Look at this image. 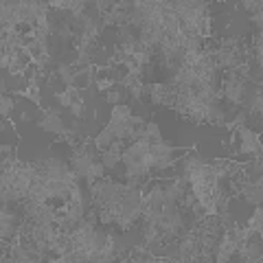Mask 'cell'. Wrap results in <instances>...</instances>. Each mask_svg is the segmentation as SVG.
I'll return each instance as SVG.
<instances>
[{
  "instance_id": "6",
  "label": "cell",
  "mask_w": 263,
  "mask_h": 263,
  "mask_svg": "<svg viewBox=\"0 0 263 263\" xmlns=\"http://www.w3.org/2000/svg\"><path fill=\"white\" fill-rule=\"evenodd\" d=\"M11 95L27 97L29 101L35 103L40 110H44V108H42V101H40V81H37V77H31V79H29V86H27V90H15V92H11Z\"/></svg>"
},
{
  "instance_id": "4",
  "label": "cell",
  "mask_w": 263,
  "mask_h": 263,
  "mask_svg": "<svg viewBox=\"0 0 263 263\" xmlns=\"http://www.w3.org/2000/svg\"><path fill=\"white\" fill-rule=\"evenodd\" d=\"M37 125L42 127L44 132H53V134H64L66 132V125H64V121H62V117L57 112H53V110H46V114L42 119L37 121Z\"/></svg>"
},
{
  "instance_id": "13",
  "label": "cell",
  "mask_w": 263,
  "mask_h": 263,
  "mask_svg": "<svg viewBox=\"0 0 263 263\" xmlns=\"http://www.w3.org/2000/svg\"><path fill=\"white\" fill-rule=\"evenodd\" d=\"M261 20H263V15H261V11L259 13H252V22L257 24V29H259V33H261Z\"/></svg>"
},
{
  "instance_id": "12",
  "label": "cell",
  "mask_w": 263,
  "mask_h": 263,
  "mask_svg": "<svg viewBox=\"0 0 263 263\" xmlns=\"http://www.w3.org/2000/svg\"><path fill=\"white\" fill-rule=\"evenodd\" d=\"M241 7H246L250 13H259L261 11V3L257 0V3H252V0H246V3H241Z\"/></svg>"
},
{
  "instance_id": "8",
  "label": "cell",
  "mask_w": 263,
  "mask_h": 263,
  "mask_svg": "<svg viewBox=\"0 0 263 263\" xmlns=\"http://www.w3.org/2000/svg\"><path fill=\"white\" fill-rule=\"evenodd\" d=\"M11 110H13V99H11V95H3V97H0V114H3V119H9Z\"/></svg>"
},
{
  "instance_id": "1",
  "label": "cell",
  "mask_w": 263,
  "mask_h": 263,
  "mask_svg": "<svg viewBox=\"0 0 263 263\" xmlns=\"http://www.w3.org/2000/svg\"><path fill=\"white\" fill-rule=\"evenodd\" d=\"M164 213V191L160 184H156L149 193L143 195V219L145 221H156L158 217H162Z\"/></svg>"
},
{
  "instance_id": "9",
  "label": "cell",
  "mask_w": 263,
  "mask_h": 263,
  "mask_svg": "<svg viewBox=\"0 0 263 263\" xmlns=\"http://www.w3.org/2000/svg\"><path fill=\"white\" fill-rule=\"evenodd\" d=\"M68 110L72 112V117H75V119H81V117H84V99L79 97V92L72 97V103H70V108H68Z\"/></svg>"
},
{
  "instance_id": "5",
  "label": "cell",
  "mask_w": 263,
  "mask_h": 263,
  "mask_svg": "<svg viewBox=\"0 0 263 263\" xmlns=\"http://www.w3.org/2000/svg\"><path fill=\"white\" fill-rule=\"evenodd\" d=\"M119 84L125 86L129 92H132V97L136 99V101H141V97H143V92H145V81H143L141 75H132V72H127V75L123 77V79H119Z\"/></svg>"
},
{
  "instance_id": "7",
  "label": "cell",
  "mask_w": 263,
  "mask_h": 263,
  "mask_svg": "<svg viewBox=\"0 0 263 263\" xmlns=\"http://www.w3.org/2000/svg\"><path fill=\"white\" fill-rule=\"evenodd\" d=\"M246 228H248L252 235L261 237V233H263V211H261V206H254V213H252V217L248 219Z\"/></svg>"
},
{
  "instance_id": "10",
  "label": "cell",
  "mask_w": 263,
  "mask_h": 263,
  "mask_svg": "<svg viewBox=\"0 0 263 263\" xmlns=\"http://www.w3.org/2000/svg\"><path fill=\"white\" fill-rule=\"evenodd\" d=\"M117 81H119V79H95V84H97L99 92H105V90L114 88V84H117Z\"/></svg>"
},
{
  "instance_id": "2",
  "label": "cell",
  "mask_w": 263,
  "mask_h": 263,
  "mask_svg": "<svg viewBox=\"0 0 263 263\" xmlns=\"http://www.w3.org/2000/svg\"><path fill=\"white\" fill-rule=\"evenodd\" d=\"M237 134H239V138H241V145H239V154H252V156H257V158H261V138H259V134L257 132H252V129H248L246 125H239L237 127Z\"/></svg>"
},
{
  "instance_id": "11",
  "label": "cell",
  "mask_w": 263,
  "mask_h": 263,
  "mask_svg": "<svg viewBox=\"0 0 263 263\" xmlns=\"http://www.w3.org/2000/svg\"><path fill=\"white\" fill-rule=\"evenodd\" d=\"M123 92H119V90H110V92H105V101L108 103H112V105H119L121 101H123Z\"/></svg>"
},
{
  "instance_id": "3",
  "label": "cell",
  "mask_w": 263,
  "mask_h": 263,
  "mask_svg": "<svg viewBox=\"0 0 263 263\" xmlns=\"http://www.w3.org/2000/svg\"><path fill=\"white\" fill-rule=\"evenodd\" d=\"M235 254L239 257V261H254V263H259L263 259V254H261V241L259 239L254 241V235H252L246 241L239 243V248H237Z\"/></svg>"
}]
</instances>
